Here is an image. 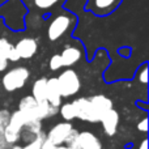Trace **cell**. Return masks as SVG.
I'll return each mask as SVG.
<instances>
[{"label": "cell", "mask_w": 149, "mask_h": 149, "mask_svg": "<svg viewBox=\"0 0 149 149\" xmlns=\"http://www.w3.org/2000/svg\"><path fill=\"white\" fill-rule=\"evenodd\" d=\"M17 110H20L24 114L26 120L29 119H38L43 122L45 119H51L58 115V107H54L47 101L37 102L31 94L25 95L18 102Z\"/></svg>", "instance_id": "obj_1"}, {"label": "cell", "mask_w": 149, "mask_h": 149, "mask_svg": "<svg viewBox=\"0 0 149 149\" xmlns=\"http://www.w3.org/2000/svg\"><path fill=\"white\" fill-rule=\"evenodd\" d=\"M77 24V17L70 10H62L51 18L47 26V38L51 42L59 41L73 30Z\"/></svg>", "instance_id": "obj_2"}, {"label": "cell", "mask_w": 149, "mask_h": 149, "mask_svg": "<svg viewBox=\"0 0 149 149\" xmlns=\"http://www.w3.org/2000/svg\"><path fill=\"white\" fill-rule=\"evenodd\" d=\"M29 79H30V71L24 65H17L5 71L1 77V85L4 90L13 93L22 89L28 84Z\"/></svg>", "instance_id": "obj_3"}, {"label": "cell", "mask_w": 149, "mask_h": 149, "mask_svg": "<svg viewBox=\"0 0 149 149\" xmlns=\"http://www.w3.org/2000/svg\"><path fill=\"white\" fill-rule=\"evenodd\" d=\"M63 98H71L76 95L81 89V79L79 73L72 68H65L56 77Z\"/></svg>", "instance_id": "obj_4"}, {"label": "cell", "mask_w": 149, "mask_h": 149, "mask_svg": "<svg viewBox=\"0 0 149 149\" xmlns=\"http://www.w3.org/2000/svg\"><path fill=\"white\" fill-rule=\"evenodd\" d=\"M25 122H26L25 116H24V114L20 110L10 111L9 122H8L7 127H5L4 132H3V136L5 137V140L10 145L16 144V143H20L21 131H22V127L25 124Z\"/></svg>", "instance_id": "obj_5"}, {"label": "cell", "mask_w": 149, "mask_h": 149, "mask_svg": "<svg viewBox=\"0 0 149 149\" xmlns=\"http://www.w3.org/2000/svg\"><path fill=\"white\" fill-rule=\"evenodd\" d=\"M74 109H76V116L77 119L82 122H88V123H100L101 115L98 111L94 109L89 98L86 97H80L72 101Z\"/></svg>", "instance_id": "obj_6"}, {"label": "cell", "mask_w": 149, "mask_h": 149, "mask_svg": "<svg viewBox=\"0 0 149 149\" xmlns=\"http://www.w3.org/2000/svg\"><path fill=\"white\" fill-rule=\"evenodd\" d=\"M123 0H86L84 9L97 17H106L118 9Z\"/></svg>", "instance_id": "obj_7"}, {"label": "cell", "mask_w": 149, "mask_h": 149, "mask_svg": "<svg viewBox=\"0 0 149 149\" xmlns=\"http://www.w3.org/2000/svg\"><path fill=\"white\" fill-rule=\"evenodd\" d=\"M29 12L37 16L49 15L54 9L63 5L67 0H21Z\"/></svg>", "instance_id": "obj_8"}, {"label": "cell", "mask_w": 149, "mask_h": 149, "mask_svg": "<svg viewBox=\"0 0 149 149\" xmlns=\"http://www.w3.org/2000/svg\"><path fill=\"white\" fill-rule=\"evenodd\" d=\"M73 128L74 127L71 122H59L46 132V140L54 145H63Z\"/></svg>", "instance_id": "obj_9"}, {"label": "cell", "mask_w": 149, "mask_h": 149, "mask_svg": "<svg viewBox=\"0 0 149 149\" xmlns=\"http://www.w3.org/2000/svg\"><path fill=\"white\" fill-rule=\"evenodd\" d=\"M68 147L71 149H102V143L93 132L79 131L76 139Z\"/></svg>", "instance_id": "obj_10"}, {"label": "cell", "mask_w": 149, "mask_h": 149, "mask_svg": "<svg viewBox=\"0 0 149 149\" xmlns=\"http://www.w3.org/2000/svg\"><path fill=\"white\" fill-rule=\"evenodd\" d=\"M100 123L102 126L103 132L107 136H114L118 132V127L120 124V115H119L118 110H115L114 107L107 110L101 116Z\"/></svg>", "instance_id": "obj_11"}, {"label": "cell", "mask_w": 149, "mask_h": 149, "mask_svg": "<svg viewBox=\"0 0 149 149\" xmlns=\"http://www.w3.org/2000/svg\"><path fill=\"white\" fill-rule=\"evenodd\" d=\"M15 49L17 51L20 59H30L38 51V42H37V39L30 38V37L21 38L15 45Z\"/></svg>", "instance_id": "obj_12"}, {"label": "cell", "mask_w": 149, "mask_h": 149, "mask_svg": "<svg viewBox=\"0 0 149 149\" xmlns=\"http://www.w3.org/2000/svg\"><path fill=\"white\" fill-rule=\"evenodd\" d=\"M43 131V122L38 120V119H29L25 122L21 131V136H20V141L29 143L31 140H34L38 136L41 132Z\"/></svg>", "instance_id": "obj_13"}, {"label": "cell", "mask_w": 149, "mask_h": 149, "mask_svg": "<svg viewBox=\"0 0 149 149\" xmlns=\"http://www.w3.org/2000/svg\"><path fill=\"white\" fill-rule=\"evenodd\" d=\"M82 55H84V51H82L81 47L73 46V45L65 46L64 49H63V51L60 52L63 67H65V68L73 67L74 64H77V63L82 59Z\"/></svg>", "instance_id": "obj_14"}, {"label": "cell", "mask_w": 149, "mask_h": 149, "mask_svg": "<svg viewBox=\"0 0 149 149\" xmlns=\"http://www.w3.org/2000/svg\"><path fill=\"white\" fill-rule=\"evenodd\" d=\"M46 101L52 105L54 107H59L63 102V97L60 93V88L58 84L56 77H50L47 79L46 84Z\"/></svg>", "instance_id": "obj_15"}, {"label": "cell", "mask_w": 149, "mask_h": 149, "mask_svg": "<svg viewBox=\"0 0 149 149\" xmlns=\"http://www.w3.org/2000/svg\"><path fill=\"white\" fill-rule=\"evenodd\" d=\"M88 98H89V101L92 102V105L94 106V109L98 111V114H100L101 116L107 110L114 107V103H113V101H111V98H109L107 95H105V94H94Z\"/></svg>", "instance_id": "obj_16"}, {"label": "cell", "mask_w": 149, "mask_h": 149, "mask_svg": "<svg viewBox=\"0 0 149 149\" xmlns=\"http://www.w3.org/2000/svg\"><path fill=\"white\" fill-rule=\"evenodd\" d=\"M46 84H47V77H39L31 85V97L37 102L46 101Z\"/></svg>", "instance_id": "obj_17"}, {"label": "cell", "mask_w": 149, "mask_h": 149, "mask_svg": "<svg viewBox=\"0 0 149 149\" xmlns=\"http://www.w3.org/2000/svg\"><path fill=\"white\" fill-rule=\"evenodd\" d=\"M58 114L64 119L65 122H72L77 119L76 116V109H74L72 102H62V105L58 107Z\"/></svg>", "instance_id": "obj_18"}, {"label": "cell", "mask_w": 149, "mask_h": 149, "mask_svg": "<svg viewBox=\"0 0 149 149\" xmlns=\"http://www.w3.org/2000/svg\"><path fill=\"white\" fill-rule=\"evenodd\" d=\"M45 140H46V132L42 131L34 140H31V141L25 143L24 145H21V149H41Z\"/></svg>", "instance_id": "obj_19"}, {"label": "cell", "mask_w": 149, "mask_h": 149, "mask_svg": "<svg viewBox=\"0 0 149 149\" xmlns=\"http://www.w3.org/2000/svg\"><path fill=\"white\" fill-rule=\"evenodd\" d=\"M136 80L143 85H148V64L144 63L141 67L137 70Z\"/></svg>", "instance_id": "obj_20"}, {"label": "cell", "mask_w": 149, "mask_h": 149, "mask_svg": "<svg viewBox=\"0 0 149 149\" xmlns=\"http://www.w3.org/2000/svg\"><path fill=\"white\" fill-rule=\"evenodd\" d=\"M12 47H13V45L7 38H0V56L7 59Z\"/></svg>", "instance_id": "obj_21"}, {"label": "cell", "mask_w": 149, "mask_h": 149, "mask_svg": "<svg viewBox=\"0 0 149 149\" xmlns=\"http://www.w3.org/2000/svg\"><path fill=\"white\" fill-rule=\"evenodd\" d=\"M10 118V111L8 109H1L0 110V135H3L5 127H7L8 122Z\"/></svg>", "instance_id": "obj_22"}, {"label": "cell", "mask_w": 149, "mask_h": 149, "mask_svg": "<svg viewBox=\"0 0 149 149\" xmlns=\"http://www.w3.org/2000/svg\"><path fill=\"white\" fill-rule=\"evenodd\" d=\"M49 67L51 71H59L63 68V63H62V58H60V54H55L50 58L49 62Z\"/></svg>", "instance_id": "obj_23"}, {"label": "cell", "mask_w": 149, "mask_h": 149, "mask_svg": "<svg viewBox=\"0 0 149 149\" xmlns=\"http://www.w3.org/2000/svg\"><path fill=\"white\" fill-rule=\"evenodd\" d=\"M136 128H137V131H139V132L147 134V132H148V118H147V116H144V118H143L141 120L137 123Z\"/></svg>", "instance_id": "obj_24"}, {"label": "cell", "mask_w": 149, "mask_h": 149, "mask_svg": "<svg viewBox=\"0 0 149 149\" xmlns=\"http://www.w3.org/2000/svg\"><path fill=\"white\" fill-rule=\"evenodd\" d=\"M7 60H8V62H13V63H16V62H18V60H21L20 56H18V54H17V51H16V49H15V45H13L12 50H10L9 55H8V58H7Z\"/></svg>", "instance_id": "obj_25"}, {"label": "cell", "mask_w": 149, "mask_h": 149, "mask_svg": "<svg viewBox=\"0 0 149 149\" xmlns=\"http://www.w3.org/2000/svg\"><path fill=\"white\" fill-rule=\"evenodd\" d=\"M8 64H9V62H8L5 58L0 56V72H4V71H7Z\"/></svg>", "instance_id": "obj_26"}, {"label": "cell", "mask_w": 149, "mask_h": 149, "mask_svg": "<svg viewBox=\"0 0 149 149\" xmlns=\"http://www.w3.org/2000/svg\"><path fill=\"white\" fill-rule=\"evenodd\" d=\"M10 148V144L5 140V137L3 135H0V149H9Z\"/></svg>", "instance_id": "obj_27"}, {"label": "cell", "mask_w": 149, "mask_h": 149, "mask_svg": "<svg viewBox=\"0 0 149 149\" xmlns=\"http://www.w3.org/2000/svg\"><path fill=\"white\" fill-rule=\"evenodd\" d=\"M137 149H148V139H143L141 141H140Z\"/></svg>", "instance_id": "obj_28"}, {"label": "cell", "mask_w": 149, "mask_h": 149, "mask_svg": "<svg viewBox=\"0 0 149 149\" xmlns=\"http://www.w3.org/2000/svg\"><path fill=\"white\" fill-rule=\"evenodd\" d=\"M54 149H71L68 145H65V144H63V145H55Z\"/></svg>", "instance_id": "obj_29"}, {"label": "cell", "mask_w": 149, "mask_h": 149, "mask_svg": "<svg viewBox=\"0 0 149 149\" xmlns=\"http://www.w3.org/2000/svg\"><path fill=\"white\" fill-rule=\"evenodd\" d=\"M9 149H21V145L18 144V143H16V144H12V145H10Z\"/></svg>", "instance_id": "obj_30"}]
</instances>
